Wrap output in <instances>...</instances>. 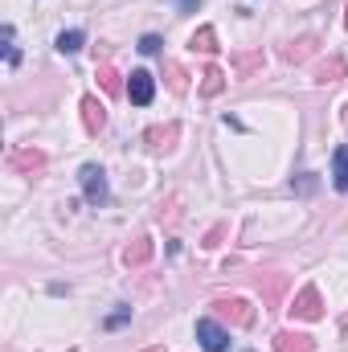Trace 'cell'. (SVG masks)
Listing matches in <instances>:
<instances>
[{"instance_id": "cell-24", "label": "cell", "mask_w": 348, "mask_h": 352, "mask_svg": "<svg viewBox=\"0 0 348 352\" xmlns=\"http://www.w3.org/2000/svg\"><path fill=\"white\" fill-rule=\"evenodd\" d=\"M345 25H348V12H345Z\"/></svg>"}, {"instance_id": "cell-13", "label": "cell", "mask_w": 348, "mask_h": 352, "mask_svg": "<svg viewBox=\"0 0 348 352\" xmlns=\"http://www.w3.org/2000/svg\"><path fill=\"white\" fill-rule=\"evenodd\" d=\"M221 90H226V74H221L217 66H209V70L201 74V94L213 98V94H221Z\"/></svg>"}, {"instance_id": "cell-1", "label": "cell", "mask_w": 348, "mask_h": 352, "mask_svg": "<svg viewBox=\"0 0 348 352\" xmlns=\"http://www.w3.org/2000/svg\"><path fill=\"white\" fill-rule=\"evenodd\" d=\"M78 184H83V197H87L90 205H107V201H111L107 173H102L98 164H83V173H78Z\"/></svg>"}, {"instance_id": "cell-10", "label": "cell", "mask_w": 348, "mask_h": 352, "mask_svg": "<svg viewBox=\"0 0 348 352\" xmlns=\"http://www.w3.org/2000/svg\"><path fill=\"white\" fill-rule=\"evenodd\" d=\"M176 135H180V127H176V123H168V127H152V131H148L144 140H148V144H152L156 152H168V148L176 144Z\"/></svg>"}, {"instance_id": "cell-4", "label": "cell", "mask_w": 348, "mask_h": 352, "mask_svg": "<svg viewBox=\"0 0 348 352\" xmlns=\"http://www.w3.org/2000/svg\"><path fill=\"white\" fill-rule=\"evenodd\" d=\"M127 98H131L135 107H148V102L156 98V78H152L148 70H131V78H127Z\"/></svg>"}, {"instance_id": "cell-3", "label": "cell", "mask_w": 348, "mask_h": 352, "mask_svg": "<svg viewBox=\"0 0 348 352\" xmlns=\"http://www.w3.org/2000/svg\"><path fill=\"white\" fill-rule=\"evenodd\" d=\"M287 311H291V320H307V324H312V320H320V316H324V299H320V291H316V287H303Z\"/></svg>"}, {"instance_id": "cell-15", "label": "cell", "mask_w": 348, "mask_h": 352, "mask_svg": "<svg viewBox=\"0 0 348 352\" xmlns=\"http://www.w3.org/2000/svg\"><path fill=\"white\" fill-rule=\"evenodd\" d=\"M94 74H98V87L107 90V94H119V74H115V66H111V62H102Z\"/></svg>"}, {"instance_id": "cell-23", "label": "cell", "mask_w": 348, "mask_h": 352, "mask_svg": "<svg viewBox=\"0 0 348 352\" xmlns=\"http://www.w3.org/2000/svg\"><path fill=\"white\" fill-rule=\"evenodd\" d=\"M144 352H164V344H156V349H144Z\"/></svg>"}, {"instance_id": "cell-17", "label": "cell", "mask_w": 348, "mask_h": 352, "mask_svg": "<svg viewBox=\"0 0 348 352\" xmlns=\"http://www.w3.org/2000/svg\"><path fill=\"white\" fill-rule=\"evenodd\" d=\"M340 74H345V62H340V58H332L328 66H320V70H316V78H320V82H336Z\"/></svg>"}, {"instance_id": "cell-14", "label": "cell", "mask_w": 348, "mask_h": 352, "mask_svg": "<svg viewBox=\"0 0 348 352\" xmlns=\"http://www.w3.org/2000/svg\"><path fill=\"white\" fill-rule=\"evenodd\" d=\"M188 45H193V50H201V54H213V50H217V29H213V25H205V29H197Z\"/></svg>"}, {"instance_id": "cell-8", "label": "cell", "mask_w": 348, "mask_h": 352, "mask_svg": "<svg viewBox=\"0 0 348 352\" xmlns=\"http://www.w3.org/2000/svg\"><path fill=\"white\" fill-rule=\"evenodd\" d=\"M274 352H312V336H303V332H279L274 336Z\"/></svg>"}, {"instance_id": "cell-6", "label": "cell", "mask_w": 348, "mask_h": 352, "mask_svg": "<svg viewBox=\"0 0 348 352\" xmlns=\"http://www.w3.org/2000/svg\"><path fill=\"white\" fill-rule=\"evenodd\" d=\"M102 123H107V111H102V102H98L94 94H87V98H83V127L94 135V131H102Z\"/></svg>"}, {"instance_id": "cell-19", "label": "cell", "mask_w": 348, "mask_h": 352, "mask_svg": "<svg viewBox=\"0 0 348 352\" xmlns=\"http://www.w3.org/2000/svg\"><path fill=\"white\" fill-rule=\"evenodd\" d=\"M127 320H131V307H119V311H111V316H107L102 324H107V328H123Z\"/></svg>"}, {"instance_id": "cell-22", "label": "cell", "mask_w": 348, "mask_h": 352, "mask_svg": "<svg viewBox=\"0 0 348 352\" xmlns=\"http://www.w3.org/2000/svg\"><path fill=\"white\" fill-rule=\"evenodd\" d=\"M316 188V180H312V173H303V180H299V192H312Z\"/></svg>"}, {"instance_id": "cell-9", "label": "cell", "mask_w": 348, "mask_h": 352, "mask_svg": "<svg viewBox=\"0 0 348 352\" xmlns=\"http://www.w3.org/2000/svg\"><path fill=\"white\" fill-rule=\"evenodd\" d=\"M332 184L348 192V144H340L336 152H332Z\"/></svg>"}, {"instance_id": "cell-7", "label": "cell", "mask_w": 348, "mask_h": 352, "mask_svg": "<svg viewBox=\"0 0 348 352\" xmlns=\"http://www.w3.org/2000/svg\"><path fill=\"white\" fill-rule=\"evenodd\" d=\"M17 173H37L41 164H45V152H37V148H21V152H12V160H8Z\"/></svg>"}, {"instance_id": "cell-5", "label": "cell", "mask_w": 348, "mask_h": 352, "mask_svg": "<svg viewBox=\"0 0 348 352\" xmlns=\"http://www.w3.org/2000/svg\"><path fill=\"white\" fill-rule=\"evenodd\" d=\"M213 307H217L226 320L242 324V328H250V324H254V311H250V303H246V299H217Z\"/></svg>"}, {"instance_id": "cell-21", "label": "cell", "mask_w": 348, "mask_h": 352, "mask_svg": "<svg viewBox=\"0 0 348 352\" xmlns=\"http://www.w3.org/2000/svg\"><path fill=\"white\" fill-rule=\"evenodd\" d=\"M173 4H180V12H197V4H201V0H173Z\"/></svg>"}, {"instance_id": "cell-16", "label": "cell", "mask_w": 348, "mask_h": 352, "mask_svg": "<svg viewBox=\"0 0 348 352\" xmlns=\"http://www.w3.org/2000/svg\"><path fill=\"white\" fill-rule=\"evenodd\" d=\"M12 37H17V33H12V25H4V29H0V41H4V62H8V66H17V62H21V50H17V41H12Z\"/></svg>"}, {"instance_id": "cell-2", "label": "cell", "mask_w": 348, "mask_h": 352, "mask_svg": "<svg viewBox=\"0 0 348 352\" xmlns=\"http://www.w3.org/2000/svg\"><path fill=\"white\" fill-rule=\"evenodd\" d=\"M197 340H201V349L205 352H226L230 349V332H226L217 320H209V316L197 320Z\"/></svg>"}, {"instance_id": "cell-11", "label": "cell", "mask_w": 348, "mask_h": 352, "mask_svg": "<svg viewBox=\"0 0 348 352\" xmlns=\"http://www.w3.org/2000/svg\"><path fill=\"white\" fill-rule=\"evenodd\" d=\"M148 258H152V238H135V242L123 250V263L127 266H144Z\"/></svg>"}, {"instance_id": "cell-18", "label": "cell", "mask_w": 348, "mask_h": 352, "mask_svg": "<svg viewBox=\"0 0 348 352\" xmlns=\"http://www.w3.org/2000/svg\"><path fill=\"white\" fill-rule=\"evenodd\" d=\"M312 45H316L312 37H307V41H295V45H287V62H303V58L312 54Z\"/></svg>"}, {"instance_id": "cell-12", "label": "cell", "mask_w": 348, "mask_h": 352, "mask_svg": "<svg viewBox=\"0 0 348 352\" xmlns=\"http://www.w3.org/2000/svg\"><path fill=\"white\" fill-rule=\"evenodd\" d=\"M83 41H87V33L83 29H66V33H58V54H78L83 50Z\"/></svg>"}, {"instance_id": "cell-20", "label": "cell", "mask_w": 348, "mask_h": 352, "mask_svg": "<svg viewBox=\"0 0 348 352\" xmlns=\"http://www.w3.org/2000/svg\"><path fill=\"white\" fill-rule=\"evenodd\" d=\"M160 45H164V41H160L156 33H148V37L140 41V54H160Z\"/></svg>"}]
</instances>
